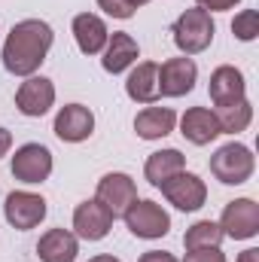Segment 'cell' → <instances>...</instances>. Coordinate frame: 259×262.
<instances>
[{
  "mask_svg": "<svg viewBox=\"0 0 259 262\" xmlns=\"http://www.w3.org/2000/svg\"><path fill=\"white\" fill-rule=\"evenodd\" d=\"M52 40H55L52 28L40 18H25V21L12 25L6 43H3V67L12 76H34L40 64L46 61Z\"/></svg>",
  "mask_w": 259,
  "mask_h": 262,
  "instance_id": "obj_1",
  "label": "cell"
},
{
  "mask_svg": "<svg viewBox=\"0 0 259 262\" xmlns=\"http://www.w3.org/2000/svg\"><path fill=\"white\" fill-rule=\"evenodd\" d=\"M171 34H174V43H177V49L183 55H198V52H204L213 43L217 25H213L210 12H204L201 6H192V9L180 12V18L174 21Z\"/></svg>",
  "mask_w": 259,
  "mask_h": 262,
  "instance_id": "obj_2",
  "label": "cell"
},
{
  "mask_svg": "<svg viewBox=\"0 0 259 262\" xmlns=\"http://www.w3.org/2000/svg\"><path fill=\"white\" fill-rule=\"evenodd\" d=\"M253 168H256V159H253V149L244 146V143H226L220 146L213 156H210V174L226 183V186H241L253 177Z\"/></svg>",
  "mask_w": 259,
  "mask_h": 262,
  "instance_id": "obj_3",
  "label": "cell"
},
{
  "mask_svg": "<svg viewBox=\"0 0 259 262\" xmlns=\"http://www.w3.org/2000/svg\"><path fill=\"white\" fill-rule=\"evenodd\" d=\"M125 216V226L134 238H143V241H156V238H165L171 232V216L162 204L156 201H134L128 210L122 213Z\"/></svg>",
  "mask_w": 259,
  "mask_h": 262,
  "instance_id": "obj_4",
  "label": "cell"
},
{
  "mask_svg": "<svg viewBox=\"0 0 259 262\" xmlns=\"http://www.w3.org/2000/svg\"><path fill=\"white\" fill-rule=\"evenodd\" d=\"M9 171H12V177L18 183H28V186H37V183L49 180V174H52V152H49V146H43V143L18 146L15 156H12Z\"/></svg>",
  "mask_w": 259,
  "mask_h": 262,
  "instance_id": "obj_5",
  "label": "cell"
},
{
  "mask_svg": "<svg viewBox=\"0 0 259 262\" xmlns=\"http://www.w3.org/2000/svg\"><path fill=\"white\" fill-rule=\"evenodd\" d=\"M46 198L37 195V192H9L6 195V204H3V216L12 229L18 232H28V229H37L43 220H46Z\"/></svg>",
  "mask_w": 259,
  "mask_h": 262,
  "instance_id": "obj_6",
  "label": "cell"
},
{
  "mask_svg": "<svg viewBox=\"0 0 259 262\" xmlns=\"http://www.w3.org/2000/svg\"><path fill=\"white\" fill-rule=\"evenodd\" d=\"M159 189H162V195L168 198V204H174V207L183 210V213H192L198 207H204V201H207V186H204V180H201L198 174H189V171L174 174V177L165 180Z\"/></svg>",
  "mask_w": 259,
  "mask_h": 262,
  "instance_id": "obj_7",
  "label": "cell"
},
{
  "mask_svg": "<svg viewBox=\"0 0 259 262\" xmlns=\"http://www.w3.org/2000/svg\"><path fill=\"white\" fill-rule=\"evenodd\" d=\"M220 229H223L226 238H235V241L256 238V232H259V204L253 201V198H235V201H229L226 210H223Z\"/></svg>",
  "mask_w": 259,
  "mask_h": 262,
  "instance_id": "obj_8",
  "label": "cell"
},
{
  "mask_svg": "<svg viewBox=\"0 0 259 262\" xmlns=\"http://www.w3.org/2000/svg\"><path fill=\"white\" fill-rule=\"evenodd\" d=\"M198 82V67L189 55L168 58L159 64V95L162 98H183L189 95Z\"/></svg>",
  "mask_w": 259,
  "mask_h": 262,
  "instance_id": "obj_9",
  "label": "cell"
},
{
  "mask_svg": "<svg viewBox=\"0 0 259 262\" xmlns=\"http://www.w3.org/2000/svg\"><path fill=\"white\" fill-rule=\"evenodd\" d=\"M52 104H55V85L46 76H28L15 92V107L21 116L40 119L52 110Z\"/></svg>",
  "mask_w": 259,
  "mask_h": 262,
  "instance_id": "obj_10",
  "label": "cell"
},
{
  "mask_svg": "<svg viewBox=\"0 0 259 262\" xmlns=\"http://www.w3.org/2000/svg\"><path fill=\"white\" fill-rule=\"evenodd\" d=\"M113 229V213L98 201V198H89L82 204H76L73 210V235L82 238V241H101L107 238Z\"/></svg>",
  "mask_w": 259,
  "mask_h": 262,
  "instance_id": "obj_11",
  "label": "cell"
},
{
  "mask_svg": "<svg viewBox=\"0 0 259 262\" xmlns=\"http://www.w3.org/2000/svg\"><path fill=\"white\" fill-rule=\"evenodd\" d=\"M95 198H98V201L113 213V220H116V216H122L131 204L137 201V186H134V180H131L128 174L113 171V174H104V177L98 180V195Z\"/></svg>",
  "mask_w": 259,
  "mask_h": 262,
  "instance_id": "obj_12",
  "label": "cell"
},
{
  "mask_svg": "<svg viewBox=\"0 0 259 262\" xmlns=\"http://www.w3.org/2000/svg\"><path fill=\"white\" fill-rule=\"evenodd\" d=\"M52 131H55L58 140H64V143H82V140H89L92 131H95V113H92L89 107H82V104H67V107L58 110Z\"/></svg>",
  "mask_w": 259,
  "mask_h": 262,
  "instance_id": "obj_13",
  "label": "cell"
},
{
  "mask_svg": "<svg viewBox=\"0 0 259 262\" xmlns=\"http://www.w3.org/2000/svg\"><path fill=\"white\" fill-rule=\"evenodd\" d=\"M207 92H210V101H213L217 107L238 104V101H244V98H247L244 73H241L238 67H232V64L217 67V70L210 73V85H207Z\"/></svg>",
  "mask_w": 259,
  "mask_h": 262,
  "instance_id": "obj_14",
  "label": "cell"
},
{
  "mask_svg": "<svg viewBox=\"0 0 259 262\" xmlns=\"http://www.w3.org/2000/svg\"><path fill=\"white\" fill-rule=\"evenodd\" d=\"M73 40H76V46H79L82 55H98V52H104V46L110 40V31H107V25H104L101 15L79 12L73 18Z\"/></svg>",
  "mask_w": 259,
  "mask_h": 262,
  "instance_id": "obj_15",
  "label": "cell"
},
{
  "mask_svg": "<svg viewBox=\"0 0 259 262\" xmlns=\"http://www.w3.org/2000/svg\"><path fill=\"white\" fill-rule=\"evenodd\" d=\"M76 253H79V238L67 229H49L37 241L40 262H76Z\"/></svg>",
  "mask_w": 259,
  "mask_h": 262,
  "instance_id": "obj_16",
  "label": "cell"
},
{
  "mask_svg": "<svg viewBox=\"0 0 259 262\" xmlns=\"http://www.w3.org/2000/svg\"><path fill=\"white\" fill-rule=\"evenodd\" d=\"M180 134L189 143H195V146H207L210 140L220 137V122H217L213 110H207V107H189L183 113V119H180Z\"/></svg>",
  "mask_w": 259,
  "mask_h": 262,
  "instance_id": "obj_17",
  "label": "cell"
},
{
  "mask_svg": "<svg viewBox=\"0 0 259 262\" xmlns=\"http://www.w3.org/2000/svg\"><path fill=\"white\" fill-rule=\"evenodd\" d=\"M177 125V113L171 107H143L134 116V131L140 140H162Z\"/></svg>",
  "mask_w": 259,
  "mask_h": 262,
  "instance_id": "obj_18",
  "label": "cell"
},
{
  "mask_svg": "<svg viewBox=\"0 0 259 262\" xmlns=\"http://www.w3.org/2000/svg\"><path fill=\"white\" fill-rule=\"evenodd\" d=\"M137 55H140V49H137V40L125 34V31H116L110 40H107V46H104V58H101V64L107 73H122V70H128L134 61H137Z\"/></svg>",
  "mask_w": 259,
  "mask_h": 262,
  "instance_id": "obj_19",
  "label": "cell"
},
{
  "mask_svg": "<svg viewBox=\"0 0 259 262\" xmlns=\"http://www.w3.org/2000/svg\"><path fill=\"white\" fill-rule=\"evenodd\" d=\"M125 95L137 104H156V98H159V64L140 61L125 79Z\"/></svg>",
  "mask_w": 259,
  "mask_h": 262,
  "instance_id": "obj_20",
  "label": "cell"
},
{
  "mask_svg": "<svg viewBox=\"0 0 259 262\" xmlns=\"http://www.w3.org/2000/svg\"><path fill=\"white\" fill-rule=\"evenodd\" d=\"M180 171H186V156L180 152V149H159V152H153L149 159H146V165H143V177L159 189L165 180H171L174 174H180Z\"/></svg>",
  "mask_w": 259,
  "mask_h": 262,
  "instance_id": "obj_21",
  "label": "cell"
},
{
  "mask_svg": "<svg viewBox=\"0 0 259 262\" xmlns=\"http://www.w3.org/2000/svg\"><path fill=\"white\" fill-rule=\"evenodd\" d=\"M213 116H217V122H220V134H238V131H244L247 125H250L253 107H250V101L244 98V101H238V104L217 107Z\"/></svg>",
  "mask_w": 259,
  "mask_h": 262,
  "instance_id": "obj_22",
  "label": "cell"
},
{
  "mask_svg": "<svg viewBox=\"0 0 259 262\" xmlns=\"http://www.w3.org/2000/svg\"><path fill=\"white\" fill-rule=\"evenodd\" d=\"M223 229H220V223H213V220H198L195 226L186 229V235H183V247L186 250H201V247H220L223 244Z\"/></svg>",
  "mask_w": 259,
  "mask_h": 262,
  "instance_id": "obj_23",
  "label": "cell"
},
{
  "mask_svg": "<svg viewBox=\"0 0 259 262\" xmlns=\"http://www.w3.org/2000/svg\"><path fill=\"white\" fill-rule=\"evenodd\" d=\"M232 34H235L238 40H244V43L256 40L259 37V12L256 9H244V12H238L235 21H232Z\"/></svg>",
  "mask_w": 259,
  "mask_h": 262,
  "instance_id": "obj_24",
  "label": "cell"
},
{
  "mask_svg": "<svg viewBox=\"0 0 259 262\" xmlns=\"http://www.w3.org/2000/svg\"><path fill=\"white\" fill-rule=\"evenodd\" d=\"M98 6H101L110 18H122V21H125V18L134 15V9H131L125 0H98Z\"/></svg>",
  "mask_w": 259,
  "mask_h": 262,
  "instance_id": "obj_25",
  "label": "cell"
},
{
  "mask_svg": "<svg viewBox=\"0 0 259 262\" xmlns=\"http://www.w3.org/2000/svg\"><path fill=\"white\" fill-rule=\"evenodd\" d=\"M183 262H226V253L220 247H201V250H186Z\"/></svg>",
  "mask_w": 259,
  "mask_h": 262,
  "instance_id": "obj_26",
  "label": "cell"
},
{
  "mask_svg": "<svg viewBox=\"0 0 259 262\" xmlns=\"http://www.w3.org/2000/svg\"><path fill=\"white\" fill-rule=\"evenodd\" d=\"M204 12H226V9H235L241 0H195Z\"/></svg>",
  "mask_w": 259,
  "mask_h": 262,
  "instance_id": "obj_27",
  "label": "cell"
},
{
  "mask_svg": "<svg viewBox=\"0 0 259 262\" xmlns=\"http://www.w3.org/2000/svg\"><path fill=\"white\" fill-rule=\"evenodd\" d=\"M137 262H180L174 253H165V250H146Z\"/></svg>",
  "mask_w": 259,
  "mask_h": 262,
  "instance_id": "obj_28",
  "label": "cell"
},
{
  "mask_svg": "<svg viewBox=\"0 0 259 262\" xmlns=\"http://www.w3.org/2000/svg\"><path fill=\"white\" fill-rule=\"evenodd\" d=\"M9 146H12V131H9V128H0V159L9 152Z\"/></svg>",
  "mask_w": 259,
  "mask_h": 262,
  "instance_id": "obj_29",
  "label": "cell"
},
{
  "mask_svg": "<svg viewBox=\"0 0 259 262\" xmlns=\"http://www.w3.org/2000/svg\"><path fill=\"white\" fill-rule=\"evenodd\" d=\"M238 262H259V250H256V247H250V250H244V253L238 256Z\"/></svg>",
  "mask_w": 259,
  "mask_h": 262,
  "instance_id": "obj_30",
  "label": "cell"
},
{
  "mask_svg": "<svg viewBox=\"0 0 259 262\" xmlns=\"http://www.w3.org/2000/svg\"><path fill=\"white\" fill-rule=\"evenodd\" d=\"M89 262H122V259H116V256H110V253H101V256H92Z\"/></svg>",
  "mask_w": 259,
  "mask_h": 262,
  "instance_id": "obj_31",
  "label": "cell"
},
{
  "mask_svg": "<svg viewBox=\"0 0 259 262\" xmlns=\"http://www.w3.org/2000/svg\"><path fill=\"white\" fill-rule=\"evenodd\" d=\"M125 3H128L131 9H137V6H146V3H149V0H125Z\"/></svg>",
  "mask_w": 259,
  "mask_h": 262,
  "instance_id": "obj_32",
  "label": "cell"
}]
</instances>
